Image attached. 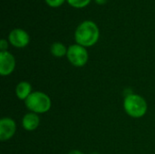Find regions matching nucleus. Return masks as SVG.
<instances>
[{
    "instance_id": "nucleus-2",
    "label": "nucleus",
    "mask_w": 155,
    "mask_h": 154,
    "mask_svg": "<svg viewBox=\"0 0 155 154\" xmlns=\"http://www.w3.org/2000/svg\"><path fill=\"white\" fill-rule=\"evenodd\" d=\"M124 109L133 118H141L147 113L148 105L145 99L136 93H130L124 97Z\"/></svg>"
},
{
    "instance_id": "nucleus-14",
    "label": "nucleus",
    "mask_w": 155,
    "mask_h": 154,
    "mask_svg": "<svg viewBox=\"0 0 155 154\" xmlns=\"http://www.w3.org/2000/svg\"><path fill=\"white\" fill-rule=\"evenodd\" d=\"M68 154H84V152H82L81 151H78V150H74V151H71Z\"/></svg>"
},
{
    "instance_id": "nucleus-9",
    "label": "nucleus",
    "mask_w": 155,
    "mask_h": 154,
    "mask_svg": "<svg viewBox=\"0 0 155 154\" xmlns=\"http://www.w3.org/2000/svg\"><path fill=\"white\" fill-rule=\"evenodd\" d=\"M32 93V86L28 82L22 81L15 87V94L19 100L25 101Z\"/></svg>"
},
{
    "instance_id": "nucleus-7",
    "label": "nucleus",
    "mask_w": 155,
    "mask_h": 154,
    "mask_svg": "<svg viewBox=\"0 0 155 154\" xmlns=\"http://www.w3.org/2000/svg\"><path fill=\"white\" fill-rule=\"evenodd\" d=\"M16 123L9 117H4L0 120V140L5 142L10 140L15 133Z\"/></svg>"
},
{
    "instance_id": "nucleus-15",
    "label": "nucleus",
    "mask_w": 155,
    "mask_h": 154,
    "mask_svg": "<svg viewBox=\"0 0 155 154\" xmlns=\"http://www.w3.org/2000/svg\"><path fill=\"white\" fill-rule=\"evenodd\" d=\"M107 1H108V0H95V2H96L97 4H99V5H104V4H105Z\"/></svg>"
},
{
    "instance_id": "nucleus-13",
    "label": "nucleus",
    "mask_w": 155,
    "mask_h": 154,
    "mask_svg": "<svg viewBox=\"0 0 155 154\" xmlns=\"http://www.w3.org/2000/svg\"><path fill=\"white\" fill-rule=\"evenodd\" d=\"M7 48H8V43H7V41L5 39H2L0 41V50H1V52L6 51Z\"/></svg>"
},
{
    "instance_id": "nucleus-10",
    "label": "nucleus",
    "mask_w": 155,
    "mask_h": 154,
    "mask_svg": "<svg viewBox=\"0 0 155 154\" xmlns=\"http://www.w3.org/2000/svg\"><path fill=\"white\" fill-rule=\"evenodd\" d=\"M67 49L68 48H66L64 44H62L60 42H55L51 45L50 51H51V54L54 56H55V57H63V56L66 55Z\"/></svg>"
},
{
    "instance_id": "nucleus-5",
    "label": "nucleus",
    "mask_w": 155,
    "mask_h": 154,
    "mask_svg": "<svg viewBox=\"0 0 155 154\" xmlns=\"http://www.w3.org/2000/svg\"><path fill=\"white\" fill-rule=\"evenodd\" d=\"M15 68V59L14 55L7 52H0V74L2 76L10 75Z\"/></svg>"
},
{
    "instance_id": "nucleus-6",
    "label": "nucleus",
    "mask_w": 155,
    "mask_h": 154,
    "mask_svg": "<svg viewBox=\"0 0 155 154\" xmlns=\"http://www.w3.org/2000/svg\"><path fill=\"white\" fill-rule=\"evenodd\" d=\"M8 40L12 45L17 48H23L25 47L29 42H30V36L29 34L23 29L15 28L12 30L9 34Z\"/></svg>"
},
{
    "instance_id": "nucleus-3",
    "label": "nucleus",
    "mask_w": 155,
    "mask_h": 154,
    "mask_svg": "<svg viewBox=\"0 0 155 154\" xmlns=\"http://www.w3.org/2000/svg\"><path fill=\"white\" fill-rule=\"evenodd\" d=\"M25 106L28 110L35 113H45L52 106L50 97L43 92H34L25 101Z\"/></svg>"
},
{
    "instance_id": "nucleus-1",
    "label": "nucleus",
    "mask_w": 155,
    "mask_h": 154,
    "mask_svg": "<svg viewBox=\"0 0 155 154\" xmlns=\"http://www.w3.org/2000/svg\"><path fill=\"white\" fill-rule=\"evenodd\" d=\"M74 38L78 44L89 47L97 43L99 39V29L97 25L90 20L81 23L74 33Z\"/></svg>"
},
{
    "instance_id": "nucleus-4",
    "label": "nucleus",
    "mask_w": 155,
    "mask_h": 154,
    "mask_svg": "<svg viewBox=\"0 0 155 154\" xmlns=\"http://www.w3.org/2000/svg\"><path fill=\"white\" fill-rule=\"evenodd\" d=\"M66 56L69 62L76 67H82L85 65L88 61L87 50L85 49V47L78 44H72L68 47Z\"/></svg>"
},
{
    "instance_id": "nucleus-8",
    "label": "nucleus",
    "mask_w": 155,
    "mask_h": 154,
    "mask_svg": "<svg viewBox=\"0 0 155 154\" xmlns=\"http://www.w3.org/2000/svg\"><path fill=\"white\" fill-rule=\"evenodd\" d=\"M40 124V118L37 113H28L22 119V125L25 131L32 132L35 131Z\"/></svg>"
},
{
    "instance_id": "nucleus-12",
    "label": "nucleus",
    "mask_w": 155,
    "mask_h": 154,
    "mask_svg": "<svg viewBox=\"0 0 155 154\" xmlns=\"http://www.w3.org/2000/svg\"><path fill=\"white\" fill-rule=\"evenodd\" d=\"M64 0H45V2L47 3L48 5L52 6V7H57L60 6Z\"/></svg>"
},
{
    "instance_id": "nucleus-11",
    "label": "nucleus",
    "mask_w": 155,
    "mask_h": 154,
    "mask_svg": "<svg viewBox=\"0 0 155 154\" xmlns=\"http://www.w3.org/2000/svg\"><path fill=\"white\" fill-rule=\"evenodd\" d=\"M91 0H67L70 5L76 7V8H82L86 6Z\"/></svg>"
}]
</instances>
